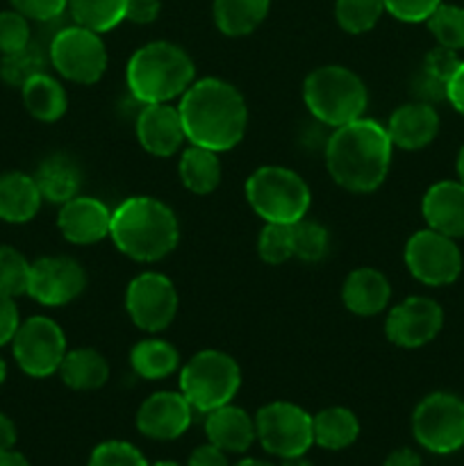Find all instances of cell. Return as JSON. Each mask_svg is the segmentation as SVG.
<instances>
[{
	"instance_id": "11a10c76",
	"label": "cell",
	"mask_w": 464,
	"mask_h": 466,
	"mask_svg": "<svg viewBox=\"0 0 464 466\" xmlns=\"http://www.w3.org/2000/svg\"><path fill=\"white\" fill-rule=\"evenodd\" d=\"M5 378H7V364H5V360L0 358V385L5 382Z\"/></svg>"
},
{
	"instance_id": "5b68a950",
	"label": "cell",
	"mask_w": 464,
	"mask_h": 466,
	"mask_svg": "<svg viewBox=\"0 0 464 466\" xmlns=\"http://www.w3.org/2000/svg\"><path fill=\"white\" fill-rule=\"evenodd\" d=\"M303 100L318 123L339 127L364 116L368 91L355 71L339 64H326L305 77Z\"/></svg>"
},
{
	"instance_id": "4fadbf2b",
	"label": "cell",
	"mask_w": 464,
	"mask_h": 466,
	"mask_svg": "<svg viewBox=\"0 0 464 466\" xmlns=\"http://www.w3.org/2000/svg\"><path fill=\"white\" fill-rule=\"evenodd\" d=\"M177 289L164 273H139L127 285L126 309L139 330L162 332L173 323L177 314Z\"/></svg>"
},
{
	"instance_id": "9a60e30c",
	"label": "cell",
	"mask_w": 464,
	"mask_h": 466,
	"mask_svg": "<svg viewBox=\"0 0 464 466\" xmlns=\"http://www.w3.org/2000/svg\"><path fill=\"white\" fill-rule=\"evenodd\" d=\"M86 273L80 262L66 255H53L32 262L27 296L45 308H62L85 291Z\"/></svg>"
},
{
	"instance_id": "4dcf8cb0",
	"label": "cell",
	"mask_w": 464,
	"mask_h": 466,
	"mask_svg": "<svg viewBox=\"0 0 464 466\" xmlns=\"http://www.w3.org/2000/svg\"><path fill=\"white\" fill-rule=\"evenodd\" d=\"M68 12L76 25L103 35L126 21V0H68Z\"/></svg>"
},
{
	"instance_id": "e575fe53",
	"label": "cell",
	"mask_w": 464,
	"mask_h": 466,
	"mask_svg": "<svg viewBox=\"0 0 464 466\" xmlns=\"http://www.w3.org/2000/svg\"><path fill=\"white\" fill-rule=\"evenodd\" d=\"M44 68L45 57L32 44L27 48L18 50V53L3 55V59H0V77L12 86H23L36 73H44Z\"/></svg>"
},
{
	"instance_id": "836d02e7",
	"label": "cell",
	"mask_w": 464,
	"mask_h": 466,
	"mask_svg": "<svg viewBox=\"0 0 464 466\" xmlns=\"http://www.w3.org/2000/svg\"><path fill=\"white\" fill-rule=\"evenodd\" d=\"M291 232H294V258L300 262H321L330 248V235L326 228L309 218H300V221L291 223Z\"/></svg>"
},
{
	"instance_id": "d6a6232c",
	"label": "cell",
	"mask_w": 464,
	"mask_h": 466,
	"mask_svg": "<svg viewBox=\"0 0 464 466\" xmlns=\"http://www.w3.org/2000/svg\"><path fill=\"white\" fill-rule=\"evenodd\" d=\"M428 30L437 39L441 48L462 50L464 48V7L441 3L430 16L426 18Z\"/></svg>"
},
{
	"instance_id": "6da1fadb",
	"label": "cell",
	"mask_w": 464,
	"mask_h": 466,
	"mask_svg": "<svg viewBox=\"0 0 464 466\" xmlns=\"http://www.w3.org/2000/svg\"><path fill=\"white\" fill-rule=\"evenodd\" d=\"M180 116L187 141L226 153L232 150L248 127V105L232 82L200 77L180 96Z\"/></svg>"
},
{
	"instance_id": "816d5d0a",
	"label": "cell",
	"mask_w": 464,
	"mask_h": 466,
	"mask_svg": "<svg viewBox=\"0 0 464 466\" xmlns=\"http://www.w3.org/2000/svg\"><path fill=\"white\" fill-rule=\"evenodd\" d=\"M282 466H314V464L308 462V460L300 455V458H287L285 462H282Z\"/></svg>"
},
{
	"instance_id": "db71d44e",
	"label": "cell",
	"mask_w": 464,
	"mask_h": 466,
	"mask_svg": "<svg viewBox=\"0 0 464 466\" xmlns=\"http://www.w3.org/2000/svg\"><path fill=\"white\" fill-rule=\"evenodd\" d=\"M458 177H459V182L464 185V146L458 155Z\"/></svg>"
},
{
	"instance_id": "f5cc1de1",
	"label": "cell",
	"mask_w": 464,
	"mask_h": 466,
	"mask_svg": "<svg viewBox=\"0 0 464 466\" xmlns=\"http://www.w3.org/2000/svg\"><path fill=\"white\" fill-rule=\"evenodd\" d=\"M232 466H273V464L264 462V460H253V458H246V460H241V462H237V464H232Z\"/></svg>"
},
{
	"instance_id": "f546056e",
	"label": "cell",
	"mask_w": 464,
	"mask_h": 466,
	"mask_svg": "<svg viewBox=\"0 0 464 466\" xmlns=\"http://www.w3.org/2000/svg\"><path fill=\"white\" fill-rule=\"evenodd\" d=\"M314 444L328 451L348 449L359 437V421L348 408H326L312 417Z\"/></svg>"
},
{
	"instance_id": "d590c367",
	"label": "cell",
	"mask_w": 464,
	"mask_h": 466,
	"mask_svg": "<svg viewBox=\"0 0 464 466\" xmlns=\"http://www.w3.org/2000/svg\"><path fill=\"white\" fill-rule=\"evenodd\" d=\"M32 264L14 246H0V291L9 296L27 294Z\"/></svg>"
},
{
	"instance_id": "d6986e66",
	"label": "cell",
	"mask_w": 464,
	"mask_h": 466,
	"mask_svg": "<svg viewBox=\"0 0 464 466\" xmlns=\"http://www.w3.org/2000/svg\"><path fill=\"white\" fill-rule=\"evenodd\" d=\"M385 127L396 148L421 150L435 141L439 132V114L430 103H405L391 112Z\"/></svg>"
},
{
	"instance_id": "f6af8a7d",
	"label": "cell",
	"mask_w": 464,
	"mask_h": 466,
	"mask_svg": "<svg viewBox=\"0 0 464 466\" xmlns=\"http://www.w3.org/2000/svg\"><path fill=\"white\" fill-rule=\"evenodd\" d=\"M162 3L159 0H126V21L146 25L159 16Z\"/></svg>"
},
{
	"instance_id": "3957f363",
	"label": "cell",
	"mask_w": 464,
	"mask_h": 466,
	"mask_svg": "<svg viewBox=\"0 0 464 466\" xmlns=\"http://www.w3.org/2000/svg\"><path fill=\"white\" fill-rule=\"evenodd\" d=\"M109 239L135 262L164 259L180 239V226L166 203L153 196H130L112 209Z\"/></svg>"
},
{
	"instance_id": "2e32d148",
	"label": "cell",
	"mask_w": 464,
	"mask_h": 466,
	"mask_svg": "<svg viewBox=\"0 0 464 466\" xmlns=\"http://www.w3.org/2000/svg\"><path fill=\"white\" fill-rule=\"evenodd\" d=\"M194 419V408L182 391H157L141 403L136 428L148 440H177L185 435Z\"/></svg>"
},
{
	"instance_id": "74e56055",
	"label": "cell",
	"mask_w": 464,
	"mask_h": 466,
	"mask_svg": "<svg viewBox=\"0 0 464 466\" xmlns=\"http://www.w3.org/2000/svg\"><path fill=\"white\" fill-rule=\"evenodd\" d=\"M30 23L16 9L0 12V55H12L27 48L30 41Z\"/></svg>"
},
{
	"instance_id": "44dd1931",
	"label": "cell",
	"mask_w": 464,
	"mask_h": 466,
	"mask_svg": "<svg viewBox=\"0 0 464 466\" xmlns=\"http://www.w3.org/2000/svg\"><path fill=\"white\" fill-rule=\"evenodd\" d=\"M391 299V285L378 268L362 267L348 273L341 287V300L346 309L358 317H376L385 312Z\"/></svg>"
},
{
	"instance_id": "f35d334b",
	"label": "cell",
	"mask_w": 464,
	"mask_h": 466,
	"mask_svg": "<svg viewBox=\"0 0 464 466\" xmlns=\"http://www.w3.org/2000/svg\"><path fill=\"white\" fill-rule=\"evenodd\" d=\"M89 466H150L139 449L127 441H105L96 446Z\"/></svg>"
},
{
	"instance_id": "f907efd6",
	"label": "cell",
	"mask_w": 464,
	"mask_h": 466,
	"mask_svg": "<svg viewBox=\"0 0 464 466\" xmlns=\"http://www.w3.org/2000/svg\"><path fill=\"white\" fill-rule=\"evenodd\" d=\"M0 466H30V462L25 460V455L7 449V451H0Z\"/></svg>"
},
{
	"instance_id": "ba28073f",
	"label": "cell",
	"mask_w": 464,
	"mask_h": 466,
	"mask_svg": "<svg viewBox=\"0 0 464 466\" xmlns=\"http://www.w3.org/2000/svg\"><path fill=\"white\" fill-rule=\"evenodd\" d=\"M107 48L98 32L68 25L50 41V64L55 71L76 85H96L107 71Z\"/></svg>"
},
{
	"instance_id": "8fae6325",
	"label": "cell",
	"mask_w": 464,
	"mask_h": 466,
	"mask_svg": "<svg viewBox=\"0 0 464 466\" xmlns=\"http://www.w3.org/2000/svg\"><path fill=\"white\" fill-rule=\"evenodd\" d=\"M14 360L30 378H48L59 371L66 349V335L48 317H30L21 321L12 339Z\"/></svg>"
},
{
	"instance_id": "83f0119b",
	"label": "cell",
	"mask_w": 464,
	"mask_h": 466,
	"mask_svg": "<svg viewBox=\"0 0 464 466\" xmlns=\"http://www.w3.org/2000/svg\"><path fill=\"white\" fill-rule=\"evenodd\" d=\"M271 0H214V23L226 36H246L268 16Z\"/></svg>"
},
{
	"instance_id": "cb8c5ba5",
	"label": "cell",
	"mask_w": 464,
	"mask_h": 466,
	"mask_svg": "<svg viewBox=\"0 0 464 466\" xmlns=\"http://www.w3.org/2000/svg\"><path fill=\"white\" fill-rule=\"evenodd\" d=\"M57 373L71 390L94 391L109 380V364L96 349H73L64 355Z\"/></svg>"
},
{
	"instance_id": "9f6ffc18",
	"label": "cell",
	"mask_w": 464,
	"mask_h": 466,
	"mask_svg": "<svg viewBox=\"0 0 464 466\" xmlns=\"http://www.w3.org/2000/svg\"><path fill=\"white\" fill-rule=\"evenodd\" d=\"M153 466H180V464H176V462H157V464H153Z\"/></svg>"
},
{
	"instance_id": "484cf974",
	"label": "cell",
	"mask_w": 464,
	"mask_h": 466,
	"mask_svg": "<svg viewBox=\"0 0 464 466\" xmlns=\"http://www.w3.org/2000/svg\"><path fill=\"white\" fill-rule=\"evenodd\" d=\"M177 173H180L182 185H185L191 194H212L223 176L221 159H218L217 150L191 144L189 148L182 150L180 162H177Z\"/></svg>"
},
{
	"instance_id": "7dc6e473",
	"label": "cell",
	"mask_w": 464,
	"mask_h": 466,
	"mask_svg": "<svg viewBox=\"0 0 464 466\" xmlns=\"http://www.w3.org/2000/svg\"><path fill=\"white\" fill-rule=\"evenodd\" d=\"M446 100H449L459 114H464V62H459V66L455 68L450 80L446 82Z\"/></svg>"
},
{
	"instance_id": "f1b7e54d",
	"label": "cell",
	"mask_w": 464,
	"mask_h": 466,
	"mask_svg": "<svg viewBox=\"0 0 464 466\" xmlns=\"http://www.w3.org/2000/svg\"><path fill=\"white\" fill-rule=\"evenodd\" d=\"M130 364L135 373L146 380H164L180 369V353L168 341L148 337L132 346Z\"/></svg>"
},
{
	"instance_id": "7a4b0ae2",
	"label": "cell",
	"mask_w": 464,
	"mask_h": 466,
	"mask_svg": "<svg viewBox=\"0 0 464 466\" xmlns=\"http://www.w3.org/2000/svg\"><path fill=\"white\" fill-rule=\"evenodd\" d=\"M387 127L373 118H355L332 127L326 141V167L332 180L353 194H371L385 182L391 167Z\"/></svg>"
},
{
	"instance_id": "5bb4252c",
	"label": "cell",
	"mask_w": 464,
	"mask_h": 466,
	"mask_svg": "<svg viewBox=\"0 0 464 466\" xmlns=\"http://www.w3.org/2000/svg\"><path fill=\"white\" fill-rule=\"evenodd\" d=\"M444 328V309L428 296H409L389 309L385 335L398 349H421Z\"/></svg>"
},
{
	"instance_id": "ac0fdd59",
	"label": "cell",
	"mask_w": 464,
	"mask_h": 466,
	"mask_svg": "<svg viewBox=\"0 0 464 466\" xmlns=\"http://www.w3.org/2000/svg\"><path fill=\"white\" fill-rule=\"evenodd\" d=\"M57 228L62 237L71 244L91 246L109 237L112 228V209L94 196L77 194L62 205L57 217Z\"/></svg>"
},
{
	"instance_id": "ab89813d",
	"label": "cell",
	"mask_w": 464,
	"mask_h": 466,
	"mask_svg": "<svg viewBox=\"0 0 464 466\" xmlns=\"http://www.w3.org/2000/svg\"><path fill=\"white\" fill-rule=\"evenodd\" d=\"M441 0H385V9L403 23H421L435 12Z\"/></svg>"
},
{
	"instance_id": "1f68e13d",
	"label": "cell",
	"mask_w": 464,
	"mask_h": 466,
	"mask_svg": "<svg viewBox=\"0 0 464 466\" xmlns=\"http://www.w3.org/2000/svg\"><path fill=\"white\" fill-rule=\"evenodd\" d=\"M385 0H337V25L348 35H364L373 30L385 14Z\"/></svg>"
},
{
	"instance_id": "b9f144b4",
	"label": "cell",
	"mask_w": 464,
	"mask_h": 466,
	"mask_svg": "<svg viewBox=\"0 0 464 466\" xmlns=\"http://www.w3.org/2000/svg\"><path fill=\"white\" fill-rule=\"evenodd\" d=\"M459 62H462V59L458 57V50H449V48H441V46H437L435 50H430V53L426 55L421 71L446 85V82L450 80V76L455 73V68L459 66Z\"/></svg>"
},
{
	"instance_id": "8d00e7d4",
	"label": "cell",
	"mask_w": 464,
	"mask_h": 466,
	"mask_svg": "<svg viewBox=\"0 0 464 466\" xmlns=\"http://www.w3.org/2000/svg\"><path fill=\"white\" fill-rule=\"evenodd\" d=\"M257 253L267 264H285L294 258V232L291 223H267L259 232Z\"/></svg>"
},
{
	"instance_id": "4316f807",
	"label": "cell",
	"mask_w": 464,
	"mask_h": 466,
	"mask_svg": "<svg viewBox=\"0 0 464 466\" xmlns=\"http://www.w3.org/2000/svg\"><path fill=\"white\" fill-rule=\"evenodd\" d=\"M23 105L41 123H55L66 114L68 98L62 82L48 73H36L21 86Z\"/></svg>"
},
{
	"instance_id": "277c9868",
	"label": "cell",
	"mask_w": 464,
	"mask_h": 466,
	"mask_svg": "<svg viewBox=\"0 0 464 466\" xmlns=\"http://www.w3.org/2000/svg\"><path fill=\"white\" fill-rule=\"evenodd\" d=\"M127 89L141 105L171 103L196 80L194 59L171 41H150L127 62Z\"/></svg>"
},
{
	"instance_id": "60d3db41",
	"label": "cell",
	"mask_w": 464,
	"mask_h": 466,
	"mask_svg": "<svg viewBox=\"0 0 464 466\" xmlns=\"http://www.w3.org/2000/svg\"><path fill=\"white\" fill-rule=\"evenodd\" d=\"M27 21H55L68 9V0H9Z\"/></svg>"
},
{
	"instance_id": "c3c4849f",
	"label": "cell",
	"mask_w": 464,
	"mask_h": 466,
	"mask_svg": "<svg viewBox=\"0 0 464 466\" xmlns=\"http://www.w3.org/2000/svg\"><path fill=\"white\" fill-rule=\"evenodd\" d=\"M385 466H423L419 453H414L412 449H398L394 453H389V458L385 460Z\"/></svg>"
},
{
	"instance_id": "e0dca14e",
	"label": "cell",
	"mask_w": 464,
	"mask_h": 466,
	"mask_svg": "<svg viewBox=\"0 0 464 466\" xmlns=\"http://www.w3.org/2000/svg\"><path fill=\"white\" fill-rule=\"evenodd\" d=\"M135 132L141 148L155 157H171L187 141L180 109L171 103L144 105L136 116Z\"/></svg>"
},
{
	"instance_id": "603a6c76",
	"label": "cell",
	"mask_w": 464,
	"mask_h": 466,
	"mask_svg": "<svg viewBox=\"0 0 464 466\" xmlns=\"http://www.w3.org/2000/svg\"><path fill=\"white\" fill-rule=\"evenodd\" d=\"M44 196L35 176L9 171L0 176V218L7 223H27L36 217Z\"/></svg>"
},
{
	"instance_id": "7402d4cb",
	"label": "cell",
	"mask_w": 464,
	"mask_h": 466,
	"mask_svg": "<svg viewBox=\"0 0 464 466\" xmlns=\"http://www.w3.org/2000/svg\"><path fill=\"white\" fill-rule=\"evenodd\" d=\"M205 432L209 444L221 449L223 453H246L257 437L255 419H250L246 410L230 403L207 412Z\"/></svg>"
},
{
	"instance_id": "ee69618b",
	"label": "cell",
	"mask_w": 464,
	"mask_h": 466,
	"mask_svg": "<svg viewBox=\"0 0 464 466\" xmlns=\"http://www.w3.org/2000/svg\"><path fill=\"white\" fill-rule=\"evenodd\" d=\"M412 91L419 96L421 103H439V100H446V85L444 82L435 80L428 73L419 71L417 77L412 82Z\"/></svg>"
},
{
	"instance_id": "ffe728a7",
	"label": "cell",
	"mask_w": 464,
	"mask_h": 466,
	"mask_svg": "<svg viewBox=\"0 0 464 466\" xmlns=\"http://www.w3.org/2000/svg\"><path fill=\"white\" fill-rule=\"evenodd\" d=\"M421 212L428 228L450 237H464V185L459 180L435 182L421 200Z\"/></svg>"
},
{
	"instance_id": "7c38bea8",
	"label": "cell",
	"mask_w": 464,
	"mask_h": 466,
	"mask_svg": "<svg viewBox=\"0 0 464 466\" xmlns=\"http://www.w3.org/2000/svg\"><path fill=\"white\" fill-rule=\"evenodd\" d=\"M405 267L428 287L453 285L462 273V253L450 237L426 228L405 244Z\"/></svg>"
},
{
	"instance_id": "bcb514c9",
	"label": "cell",
	"mask_w": 464,
	"mask_h": 466,
	"mask_svg": "<svg viewBox=\"0 0 464 466\" xmlns=\"http://www.w3.org/2000/svg\"><path fill=\"white\" fill-rule=\"evenodd\" d=\"M187 466H230L227 464L226 453L221 449H217L214 444H205L198 446V449L191 453L189 464Z\"/></svg>"
},
{
	"instance_id": "8992f818",
	"label": "cell",
	"mask_w": 464,
	"mask_h": 466,
	"mask_svg": "<svg viewBox=\"0 0 464 466\" xmlns=\"http://www.w3.org/2000/svg\"><path fill=\"white\" fill-rule=\"evenodd\" d=\"M246 200L264 223H296L305 218L312 194L303 177L287 167H259L246 180Z\"/></svg>"
},
{
	"instance_id": "30bf717a",
	"label": "cell",
	"mask_w": 464,
	"mask_h": 466,
	"mask_svg": "<svg viewBox=\"0 0 464 466\" xmlns=\"http://www.w3.org/2000/svg\"><path fill=\"white\" fill-rule=\"evenodd\" d=\"M257 440L276 458H300L314 444L312 417L303 408L285 400L268 403L255 414Z\"/></svg>"
},
{
	"instance_id": "52a82bcc",
	"label": "cell",
	"mask_w": 464,
	"mask_h": 466,
	"mask_svg": "<svg viewBox=\"0 0 464 466\" xmlns=\"http://www.w3.org/2000/svg\"><path fill=\"white\" fill-rule=\"evenodd\" d=\"M239 387V364L223 350H200L180 367V391L198 412L207 414L232 403Z\"/></svg>"
},
{
	"instance_id": "7bdbcfd3",
	"label": "cell",
	"mask_w": 464,
	"mask_h": 466,
	"mask_svg": "<svg viewBox=\"0 0 464 466\" xmlns=\"http://www.w3.org/2000/svg\"><path fill=\"white\" fill-rule=\"evenodd\" d=\"M18 326H21V317H18V308L14 303V296L0 291V346L9 344L16 335Z\"/></svg>"
},
{
	"instance_id": "9c48e42d",
	"label": "cell",
	"mask_w": 464,
	"mask_h": 466,
	"mask_svg": "<svg viewBox=\"0 0 464 466\" xmlns=\"http://www.w3.org/2000/svg\"><path fill=\"white\" fill-rule=\"evenodd\" d=\"M412 432L430 453L459 451L464 446V400L449 391L426 396L412 414Z\"/></svg>"
},
{
	"instance_id": "681fc988",
	"label": "cell",
	"mask_w": 464,
	"mask_h": 466,
	"mask_svg": "<svg viewBox=\"0 0 464 466\" xmlns=\"http://www.w3.org/2000/svg\"><path fill=\"white\" fill-rule=\"evenodd\" d=\"M14 444H16V428H14L12 419L0 412V451L12 449Z\"/></svg>"
},
{
	"instance_id": "d4e9b609",
	"label": "cell",
	"mask_w": 464,
	"mask_h": 466,
	"mask_svg": "<svg viewBox=\"0 0 464 466\" xmlns=\"http://www.w3.org/2000/svg\"><path fill=\"white\" fill-rule=\"evenodd\" d=\"M44 200L64 205L80 194L82 173L80 167L66 155H53L39 167L35 176Z\"/></svg>"
}]
</instances>
